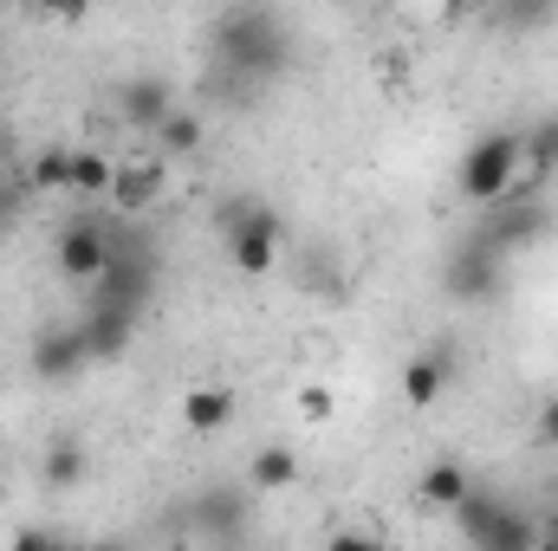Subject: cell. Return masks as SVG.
<instances>
[{
  "instance_id": "3",
  "label": "cell",
  "mask_w": 558,
  "mask_h": 551,
  "mask_svg": "<svg viewBox=\"0 0 558 551\" xmlns=\"http://www.w3.org/2000/svg\"><path fill=\"white\" fill-rule=\"evenodd\" d=\"M454 526H461L468 551H539V513L513 506L507 493H481L474 487L454 506Z\"/></svg>"
},
{
  "instance_id": "5",
  "label": "cell",
  "mask_w": 558,
  "mask_h": 551,
  "mask_svg": "<svg viewBox=\"0 0 558 551\" xmlns=\"http://www.w3.org/2000/svg\"><path fill=\"white\" fill-rule=\"evenodd\" d=\"M553 228V215H546V201H539V188H513L507 201H494V208H481V228H474V241L487 247V254H500V260H513V254H526L539 234Z\"/></svg>"
},
{
  "instance_id": "15",
  "label": "cell",
  "mask_w": 558,
  "mask_h": 551,
  "mask_svg": "<svg viewBox=\"0 0 558 551\" xmlns=\"http://www.w3.org/2000/svg\"><path fill=\"white\" fill-rule=\"evenodd\" d=\"M228 421H234V390L195 383V390L182 396V428H189V434H221Z\"/></svg>"
},
{
  "instance_id": "6",
  "label": "cell",
  "mask_w": 558,
  "mask_h": 551,
  "mask_svg": "<svg viewBox=\"0 0 558 551\" xmlns=\"http://www.w3.org/2000/svg\"><path fill=\"white\" fill-rule=\"evenodd\" d=\"M441 292H448L454 305H494V298L507 292V260L487 254L481 241H461V247L441 260Z\"/></svg>"
},
{
  "instance_id": "13",
  "label": "cell",
  "mask_w": 558,
  "mask_h": 551,
  "mask_svg": "<svg viewBox=\"0 0 558 551\" xmlns=\"http://www.w3.org/2000/svg\"><path fill=\"white\" fill-rule=\"evenodd\" d=\"M78 325H85L92 364H105V357H124V344L137 338V311H124V305H105V298H92V305L78 311Z\"/></svg>"
},
{
  "instance_id": "24",
  "label": "cell",
  "mask_w": 558,
  "mask_h": 551,
  "mask_svg": "<svg viewBox=\"0 0 558 551\" xmlns=\"http://www.w3.org/2000/svg\"><path fill=\"white\" fill-rule=\"evenodd\" d=\"M325 551H390V546H384V539H371V532H331Z\"/></svg>"
},
{
  "instance_id": "27",
  "label": "cell",
  "mask_w": 558,
  "mask_h": 551,
  "mask_svg": "<svg viewBox=\"0 0 558 551\" xmlns=\"http://www.w3.org/2000/svg\"><path fill=\"white\" fill-rule=\"evenodd\" d=\"M13 208H20V195H13V182H7V175H0V228H7V221H13Z\"/></svg>"
},
{
  "instance_id": "23",
  "label": "cell",
  "mask_w": 558,
  "mask_h": 551,
  "mask_svg": "<svg viewBox=\"0 0 558 551\" xmlns=\"http://www.w3.org/2000/svg\"><path fill=\"white\" fill-rule=\"evenodd\" d=\"M494 20H500V26H546V20H553V7H500Z\"/></svg>"
},
{
  "instance_id": "11",
  "label": "cell",
  "mask_w": 558,
  "mask_h": 551,
  "mask_svg": "<svg viewBox=\"0 0 558 551\" xmlns=\"http://www.w3.org/2000/svg\"><path fill=\"white\" fill-rule=\"evenodd\" d=\"M182 519H189L202 539H241V532H247V519H254V506H247V493H241V487H208Z\"/></svg>"
},
{
  "instance_id": "14",
  "label": "cell",
  "mask_w": 558,
  "mask_h": 551,
  "mask_svg": "<svg viewBox=\"0 0 558 551\" xmlns=\"http://www.w3.org/2000/svg\"><path fill=\"white\" fill-rule=\"evenodd\" d=\"M85 467H92V454H85L78 434H52L46 454H39V480H46L52 493H72V487L85 480Z\"/></svg>"
},
{
  "instance_id": "9",
  "label": "cell",
  "mask_w": 558,
  "mask_h": 551,
  "mask_svg": "<svg viewBox=\"0 0 558 551\" xmlns=\"http://www.w3.org/2000/svg\"><path fill=\"white\" fill-rule=\"evenodd\" d=\"M118 118L131 124V131H162L169 118H175V85L162 78V72H131L124 85H118Z\"/></svg>"
},
{
  "instance_id": "2",
  "label": "cell",
  "mask_w": 558,
  "mask_h": 551,
  "mask_svg": "<svg viewBox=\"0 0 558 551\" xmlns=\"http://www.w3.org/2000/svg\"><path fill=\"white\" fill-rule=\"evenodd\" d=\"M221 241H228V260H234V273L260 279L279 267V247H286V228H279V208H267L260 195H234V201H221Z\"/></svg>"
},
{
  "instance_id": "10",
  "label": "cell",
  "mask_w": 558,
  "mask_h": 551,
  "mask_svg": "<svg viewBox=\"0 0 558 551\" xmlns=\"http://www.w3.org/2000/svg\"><path fill=\"white\" fill-rule=\"evenodd\" d=\"M454 383V344H422L416 357L403 364V403L410 409H435Z\"/></svg>"
},
{
  "instance_id": "28",
  "label": "cell",
  "mask_w": 558,
  "mask_h": 551,
  "mask_svg": "<svg viewBox=\"0 0 558 551\" xmlns=\"http://www.w3.org/2000/svg\"><path fill=\"white\" fill-rule=\"evenodd\" d=\"M7 156H13V124L0 118V162H7Z\"/></svg>"
},
{
  "instance_id": "12",
  "label": "cell",
  "mask_w": 558,
  "mask_h": 551,
  "mask_svg": "<svg viewBox=\"0 0 558 551\" xmlns=\"http://www.w3.org/2000/svg\"><path fill=\"white\" fill-rule=\"evenodd\" d=\"M162 188H169L162 156H124V162H118V175H111V201H118L124 215L156 208V201H162Z\"/></svg>"
},
{
  "instance_id": "17",
  "label": "cell",
  "mask_w": 558,
  "mask_h": 551,
  "mask_svg": "<svg viewBox=\"0 0 558 551\" xmlns=\"http://www.w3.org/2000/svg\"><path fill=\"white\" fill-rule=\"evenodd\" d=\"M468 493H474V480H468V467H461V461H428V467H422V500H428V506L454 513Z\"/></svg>"
},
{
  "instance_id": "19",
  "label": "cell",
  "mask_w": 558,
  "mask_h": 551,
  "mask_svg": "<svg viewBox=\"0 0 558 551\" xmlns=\"http://www.w3.org/2000/svg\"><path fill=\"white\" fill-rule=\"evenodd\" d=\"M292 480H299V454H292V448H260V454L247 461V487H260V493L292 487Z\"/></svg>"
},
{
  "instance_id": "20",
  "label": "cell",
  "mask_w": 558,
  "mask_h": 551,
  "mask_svg": "<svg viewBox=\"0 0 558 551\" xmlns=\"http://www.w3.org/2000/svg\"><path fill=\"white\" fill-rule=\"evenodd\" d=\"M202 137H208L202 118H195L189 105H175V118L156 131V149H162V156H202Z\"/></svg>"
},
{
  "instance_id": "26",
  "label": "cell",
  "mask_w": 558,
  "mask_h": 551,
  "mask_svg": "<svg viewBox=\"0 0 558 551\" xmlns=\"http://www.w3.org/2000/svg\"><path fill=\"white\" fill-rule=\"evenodd\" d=\"M539 441L558 448V396H553V403H539Z\"/></svg>"
},
{
  "instance_id": "21",
  "label": "cell",
  "mask_w": 558,
  "mask_h": 551,
  "mask_svg": "<svg viewBox=\"0 0 558 551\" xmlns=\"http://www.w3.org/2000/svg\"><path fill=\"white\" fill-rule=\"evenodd\" d=\"M526 169H533L539 182L558 169V111H553V118H539V124L526 131Z\"/></svg>"
},
{
  "instance_id": "18",
  "label": "cell",
  "mask_w": 558,
  "mask_h": 551,
  "mask_svg": "<svg viewBox=\"0 0 558 551\" xmlns=\"http://www.w3.org/2000/svg\"><path fill=\"white\" fill-rule=\"evenodd\" d=\"M111 175H118V162H111L105 149H72V195H78V201L111 195Z\"/></svg>"
},
{
  "instance_id": "29",
  "label": "cell",
  "mask_w": 558,
  "mask_h": 551,
  "mask_svg": "<svg viewBox=\"0 0 558 551\" xmlns=\"http://www.w3.org/2000/svg\"><path fill=\"white\" fill-rule=\"evenodd\" d=\"M98 551H131V546H98Z\"/></svg>"
},
{
  "instance_id": "25",
  "label": "cell",
  "mask_w": 558,
  "mask_h": 551,
  "mask_svg": "<svg viewBox=\"0 0 558 551\" xmlns=\"http://www.w3.org/2000/svg\"><path fill=\"white\" fill-rule=\"evenodd\" d=\"M299 409L312 415V421H325V415H331V390H318V383H312V390H299Z\"/></svg>"
},
{
  "instance_id": "4",
  "label": "cell",
  "mask_w": 558,
  "mask_h": 551,
  "mask_svg": "<svg viewBox=\"0 0 558 551\" xmlns=\"http://www.w3.org/2000/svg\"><path fill=\"white\" fill-rule=\"evenodd\" d=\"M520 169H526V131H487L481 143H468V156H461V169H454V188H461L474 208H494V201L513 195Z\"/></svg>"
},
{
  "instance_id": "16",
  "label": "cell",
  "mask_w": 558,
  "mask_h": 551,
  "mask_svg": "<svg viewBox=\"0 0 558 551\" xmlns=\"http://www.w3.org/2000/svg\"><path fill=\"white\" fill-rule=\"evenodd\" d=\"M26 188H39V195H72V149H65V143L33 149V156H26Z\"/></svg>"
},
{
  "instance_id": "30",
  "label": "cell",
  "mask_w": 558,
  "mask_h": 551,
  "mask_svg": "<svg viewBox=\"0 0 558 551\" xmlns=\"http://www.w3.org/2000/svg\"><path fill=\"white\" fill-rule=\"evenodd\" d=\"M0 493H7V480H0Z\"/></svg>"
},
{
  "instance_id": "8",
  "label": "cell",
  "mask_w": 558,
  "mask_h": 551,
  "mask_svg": "<svg viewBox=\"0 0 558 551\" xmlns=\"http://www.w3.org/2000/svg\"><path fill=\"white\" fill-rule=\"evenodd\" d=\"M52 254H59V273L72 279V285H98V279L111 273V228L92 221V215H78V221L59 228Z\"/></svg>"
},
{
  "instance_id": "22",
  "label": "cell",
  "mask_w": 558,
  "mask_h": 551,
  "mask_svg": "<svg viewBox=\"0 0 558 551\" xmlns=\"http://www.w3.org/2000/svg\"><path fill=\"white\" fill-rule=\"evenodd\" d=\"M7 551H72V539H59L52 526H20Z\"/></svg>"
},
{
  "instance_id": "1",
  "label": "cell",
  "mask_w": 558,
  "mask_h": 551,
  "mask_svg": "<svg viewBox=\"0 0 558 551\" xmlns=\"http://www.w3.org/2000/svg\"><path fill=\"white\" fill-rule=\"evenodd\" d=\"M292 65V26L267 7H228L215 20V78L267 85Z\"/></svg>"
},
{
  "instance_id": "7",
  "label": "cell",
  "mask_w": 558,
  "mask_h": 551,
  "mask_svg": "<svg viewBox=\"0 0 558 551\" xmlns=\"http://www.w3.org/2000/svg\"><path fill=\"white\" fill-rule=\"evenodd\" d=\"M26 364H33V377H39V383H72V377L92 364L85 325H78V318H52V325H39V331H33Z\"/></svg>"
}]
</instances>
